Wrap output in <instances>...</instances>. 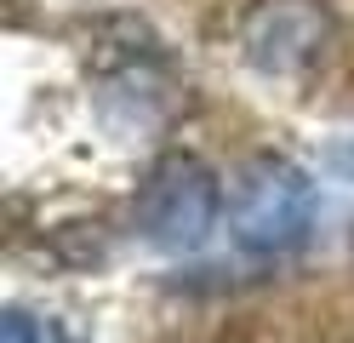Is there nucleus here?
<instances>
[{
	"instance_id": "nucleus-3",
	"label": "nucleus",
	"mask_w": 354,
	"mask_h": 343,
	"mask_svg": "<svg viewBox=\"0 0 354 343\" xmlns=\"http://www.w3.org/2000/svg\"><path fill=\"white\" fill-rule=\"evenodd\" d=\"M331 40V12L320 0H257L240 23V52L257 75H303Z\"/></svg>"
},
{
	"instance_id": "nucleus-5",
	"label": "nucleus",
	"mask_w": 354,
	"mask_h": 343,
	"mask_svg": "<svg viewBox=\"0 0 354 343\" xmlns=\"http://www.w3.org/2000/svg\"><path fill=\"white\" fill-rule=\"evenodd\" d=\"M0 343H46V332H40L24 309H6L0 315Z\"/></svg>"
},
{
	"instance_id": "nucleus-2",
	"label": "nucleus",
	"mask_w": 354,
	"mask_h": 343,
	"mask_svg": "<svg viewBox=\"0 0 354 343\" xmlns=\"http://www.w3.org/2000/svg\"><path fill=\"white\" fill-rule=\"evenodd\" d=\"M217 223V177L194 155H166L138 189V229L160 252H201Z\"/></svg>"
},
{
	"instance_id": "nucleus-4",
	"label": "nucleus",
	"mask_w": 354,
	"mask_h": 343,
	"mask_svg": "<svg viewBox=\"0 0 354 343\" xmlns=\"http://www.w3.org/2000/svg\"><path fill=\"white\" fill-rule=\"evenodd\" d=\"M320 166H326L331 177H343V183H354V132H343V137H331V143L320 149Z\"/></svg>"
},
{
	"instance_id": "nucleus-1",
	"label": "nucleus",
	"mask_w": 354,
	"mask_h": 343,
	"mask_svg": "<svg viewBox=\"0 0 354 343\" xmlns=\"http://www.w3.org/2000/svg\"><path fill=\"white\" fill-rule=\"evenodd\" d=\"M320 195L315 177H308L297 160L286 155H252L246 166L234 172L229 189V229L234 240L257 252V258H280V252H297L315 229Z\"/></svg>"
}]
</instances>
